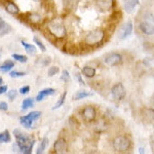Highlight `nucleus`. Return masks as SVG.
Here are the masks:
<instances>
[{
	"label": "nucleus",
	"mask_w": 154,
	"mask_h": 154,
	"mask_svg": "<svg viewBox=\"0 0 154 154\" xmlns=\"http://www.w3.org/2000/svg\"><path fill=\"white\" fill-rule=\"evenodd\" d=\"M14 135L17 139V146H18L19 150L21 151L22 153H25V154L31 153L34 144H35L34 140H32L29 136L22 133L20 130H14Z\"/></svg>",
	"instance_id": "f257e3e1"
},
{
	"label": "nucleus",
	"mask_w": 154,
	"mask_h": 154,
	"mask_svg": "<svg viewBox=\"0 0 154 154\" xmlns=\"http://www.w3.org/2000/svg\"><path fill=\"white\" fill-rule=\"evenodd\" d=\"M48 30L51 36L57 39H63L67 35V30L63 22L59 19H53L48 23Z\"/></svg>",
	"instance_id": "f03ea898"
},
{
	"label": "nucleus",
	"mask_w": 154,
	"mask_h": 154,
	"mask_svg": "<svg viewBox=\"0 0 154 154\" xmlns=\"http://www.w3.org/2000/svg\"><path fill=\"white\" fill-rule=\"evenodd\" d=\"M104 38H105V32L102 29H95L85 35L84 43L88 46H94L100 44L104 40Z\"/></svg>",
	"instance_id": "7ed1b4c3"
},
{
	"label": "nucleus",
	"mask_w": 154,
	"mask_h": 154,
	"mask_svg": "<svg viewBox=\"0 0 154 154\" xmlns=\"http://www.w3.org/2000/svg\"><path fill=\"white\" fill-rule=\"evenodd\" d=\"M131 143L130 139L125 136H119L113 141V148L116 152H125L131 148Z\"/></svg>",
	"instance_id": "20e7f679"
},
{
	"label": "nucleus",
	"mask_w": 154,
	"mask_h": 154,
	"mask_svg": "<svg viewBox=\"0 0 154 154\" xmlns=\"http://www.w3.org/2000/svg\"><path fill=\"white\" fill-rule=\"evenodd\" d=\"M133 30H134L133 22H131V21L126 22V23L120 28V30H119V32H118V38L121 39V40L128 38V37L131 35V33H133Z\"/></svg>",
	"instance_id": "39448f33"
},
{
	"label": "nucleus",
	"mask_w": 154,
	"mask_h": 154,
	"mask_svg": "<svg viewBox=\"0 0 154 154\" xmlns=\"http://www.w3.org/2000/svg\"><path fill=\"white\" fill-rule=\"evenodd\" d=\"M111 93H112L113 98L116 101H121L125 97V88L121 83H116L115 85H113L112 89H111Z\"/></svg>",
	"instance_id": "423d86ee"
},
{
	"label": "nucleus",
	"mask_w": 154,
	"mask_h": 154,
	"mask_svg": "<svg viewBox=\"0 0 154 154\" xmlns=\"http://www.w3.org/2000/svg\"><path fill=\"white\" fill-rule=\"evenodd\" d=\"M104 61H105L106 65L112 67V66L119 65V64L122 62V57H121V54H119L117 53H112V54H107Z\"/></svg>",
	"instance_id": "0eeeda50"
},
{
	"label": "nucleus",
	"mask_w": 154,
	"mask_h": 154,
	"mask_svg": "<svg viewBox=\"0 0 154 154\" xmlns=\"http://www.w3.org/2000/svg\"><path fill=\"white\" fill-rule=\"evenodd\" d=\"M82 118L88 122H91L94 121L97 117V111L93 106H88L85 108H83L82 112H81Z\"/></svg>",
	"instance_id": "6e6552de"
},
{
	"label": "nucleus",
	"mask_w": 154,
	"mask_h": 154,
	"mask_svg": "<svg viewBox=\"0 0 154 154\" xmlns=\"http://www.w3.org/2000/svg\"><path fill=\"white\" fill-rule=\"evenodd\" d=\"M1 3H2V5H3L4 8H5V11L7 12H9L11 14L16 16V14H18L20 12L19 6L17 5L12 0H1Z\"/></svg>",
	"instance_id": "1a4fd4ad"
},
{
	"label": "nucleus",
	"mask_w": 154,
	"mask_h": 154,
	"mask_svg": "<svg viewBox=\"0 0 154 154\" xmlns=\"http://www.w3.org/2000/svg\"><path fill=\"white\" fill-rule=\"evenodd\" d=\"M115 5V0H97V7L101 11H109Z\"/></svg>",
	"instance_id": "9d476101"
},
{
	"label": "nucleus",
	"mask_w": 154,
	"mask_h": 154,
	"mask_svg": "<svg viewBox=\"0 0 154 154\" xmlns=\"http://www.w3.org/2000/svg\"><path fill=\"white\" fill-rule=\"evenodd\" d=\"M54 150L56 153H66L68 150V145L65 139L60 138L54 144Z\"/></svg>",
	"instance_id": "9b49d317"
},
{
	"label": "nucleus",
	"mask_w": 154,
	"mask_h": 154,
	"mask_svg": "<svg viewBox=\"0 0 154 154\" xmlns=\"http://www.w3.org/2000/svg\"><path fill=\"white\" fill-rule=\"evenodd\" d=\"M139 29L143 32L145 35H153L154 34V26L149 22H142L139 24Z\"/></svg>",
	"instance_id": "f8f14e48"
},
{
	"label": "nucleus",
	"mask_w": 154,
	"mask_h": 154,
	"mask_svg": "<svg viewBox=\"0 0 154 154\" xmlns=\"http://www.w3.org/2000/svg\"><path fill=\"white\" fill-rule=\"evenodd\" d=\"M138 4L139 0H123V9L128 14H131V12L135 11V8Z\"/></svg>",
	"instance_id": "ddd939ff"
},
{
	"label": "nucleus",
	"mask_w": 154,
	"mask_h": 154,
	"mask_svg": "<svg viewBox=\"0 0 154 154\" xmlns=\"http://www.w3.org/2000/svg\"><path fill=\"white\" fill-rule=\"evenodd\" d=\"M11 26L8 23H6L2 18H0V36H4L6 34L11 32Z\"/></svg>",
	"instance_id": "4468645a"
},
{
	"label": "nucleus",
	"mask_w": 154,
	"mask_h": 154,
	"mask_svg": "<svg viewBox=\"0 0 154 154\" xmlns=\"http://www.w3.org/2000/svg\"><path fill=\"white\" fill-rule=\"evenodd\" d=\"M54 93H56V91H54V88H45V89H42L41 91H39L38 95H37V97H36V101L41 102L44 98H45V97H48V96H53V95H54Z\"/></svg>",
	"instance_id": "2eb2a0df"
},
{
	"label": "nucleus",
	"mask_w": 154,
	"mask_h": 154,
	"mask_svg": "<svg viewBox=\"0 0 154 154\" xmlns=\"http://www.w3.org/2000/svg\"><path fill=\"white\" fill-rule=\"evenodd\" d=\"M27 21L29 22L30 24L32 25H37L39 24L41 22V16L39 14H37V12H32V14H27Z\"/></svg>",
	"instance_id": "dca6fc26"
},
{
	"label": "nucleus",
	"mask_w": 154,
	"mask_h": 154,
	"mask_svg": "<svg viewBox=\"0 0 154 154\" xmlns=\"http://www.w3.org/2000/svg\"><path fill=\"white\" fill-rule=\"evenodd\" d=\"M81 73H82L83 76L88 77V78H91V77H94L96 75V69L91 66H85V67H83Z\"/></svg>",
	"instance_id": "f3484780"
},
{
	"label": "nucleus",
	"mask_w": 154,
	"mask_h": 154,
	"mask_svg": "<svg viewBox=\"0 0 154 154\" xmlns=\"http://www.w3.org/2000/svg\"><path fill=\"white\" fill-rule=\"evenodd\" d=\"M22 45L24 46L25 48V49H26V51L29 54H36V48L35 46L33 45V44H30V43H28V42H26V41H22Z\"/></svg>",
	"instance_id": "a211bd4d"
},
{
	"label": "nucleus",
	"mask_w": 154,
	"mask_h": 154,
	"mask_svg": "<svg viewBox=\"0 0 154 154\" xmlns=\"http://www.w3.org/2000/svg\"><path fill=\"white\" fill-rule=\"evenodd\" d=\"M14 67V63L12 61H5L1 66H0V71L1 72H8Z\"/></svg>",
	"instance_id": "6ab92c4d"
},
{
	"label": "nucleus",
	"mask_w": 154,
	"mask_h": 154,
	"mask_svg": "<svg viewBox=\"0 0 154 154\" xmlns=\"http://www.w3.org/2000/svg\"><path fill=\"white\" fill-rule=\"evenodd\" d=\"M34 106V100L31 98H28V99H25L22 103V110H27L29 108H32Z\"/></svg>",
	"instance_id": "aec40b11"
},
{
	"label": "nucleus",
	"mask_w": 154,
	"mask_h": 154,
	"mask_svg": "<svg viewBox=\"0 0 154 154\" xmlns=\"http://www.w3.org/2000/svg\"><path fill=\"white\" fill-rule=\"evenodd\" d=\"M27 117L30 121H31L32 123L34 122V121L38 120L39 118H40L41 116V112H39V111H33V112H30L28 115H26Z\"/></svg>",
	"instance_id": "412c9836"
},
{
	"label": "nucleus",
	"mask_w": 154,
	"mask_h": 154,
	"mask_svg": "<svg viewBox=\"0 0 154 154\" xmlns=\"http://www.w3.org/2000/svg\"><path fill=\"white\" fill-rule=\"evenodd\" d=\"M91 96V93H88L86 91H80L78 93H76L75 96H73V99L75 101L77 100H81V99H84V98H88V97Z\"/></svg>",
	"instance_id": "4be33fe9"
},
{
	"label": "nucleus",
	"mask_w": 154,
	"mask_h": 154,
	"mask_svg": "<svg viewBox=\"0 0 154 154\" xmlns=\"http://www.w3.org/2000/svg\"><path fill=\"white\" fill-rule=\"evenodd\" d=\"M0 142L2 143H8L11 142V135L8 131H4L0 133Z\"/></svg>",
	"instance_id": "5701e85b"
},
{
	"label": "nucleus",
	"mask_w": 154,
	"mask_h": 154,
	"mask_svg": "<svg viewBox=\"0 0 154 154\" xmlns=\"http://www.w3.org/2000/svg\"><path fill=\"white\" fill-rule=\"evenodd\" d=\"M48 138H43V140L41 141V143H40V145H39L38 149H37L36 153H37V154L43 153V152H44V150H45V148H46V146H48Z\"/></svg>",
	"instance_id": "b1692460"
},
{
	"label": "nucleus",
	"mask_w": 154,
	"mask_h": 154,
	"mask_svg": "<svg viewBox=\"0 0 154 154\" xmlns=\"http://www.w3.org/2000/svg\"><path fill=\"white\" fill-rule=\"evenodd\" d=\"M20 122L22 123V125H23L24 128H31L32 122L29 120L28 117H27L26 115H25V116H22V117L20 118Z\"/></svg>",
	"instance_id": "393cba45"
},
{
	"label": "nucleus",
	"mask_w": 154,
	"mask_h": 154,
	"mask_svg": "<svg viewBox=\"0 0 154 154\" xmlns=\"http://www.w3.org/2000/svg\"><path fill=\"white\" fill-rule=\"evenodd\" d=\"M66 96H67V91H64V94L61 96V98H60V100L58 101V103H57L56 105L53 107V110H56V109L60 108V107L63 105L64 102H65V100H66Z\"/></svg>",
	"instance_id": "a878e982"
},
{
	"label": "nucleus",
	"mask_w": 154,
	"mask_h": 154,
	"mask_svg": "<svg viewBox=\"0 0 154 154\" xmlns=\"http://www.w3.org/2000/svg\"><path fill=\"white\" fill-rule=\"evenodd\" d=\"M12 58H14L16 61L20 62V63H26L28 61V58L26 56H23V54H12Z\"/></svg>",
	"instance_id": "bb28decb"
},
{
	"label": "nucleus",
	"mask_w": 154,
	"mask_h": 154,
	"mask_svg": "<svg viewBox=\"0 0 154 154\" xmlns=\"http://www.w3.org/2000/svg\"><path fill=\"white\" fill-rule=\"evenodd\" d=\"M59 71H60L59 67H57V66L51 67V68H49V70H48V76L49 77H53V76L56 75V74H58Z\"/></svg>",
	"instance_id": "cd10ccee"
},
{
	"label": "nucleus",
	"mask_w": 154,
	"mask_h": 154,
	"mask_svg": "<svg viewBox=\"0 0 154 154\" xmlns=\"http://www.w3.org/2000/svg\"><path fill=\"white\" fill-rule=\"evenodd\" d=\"M65 1V5L66 7H68V8H74L75 7V4L77 3V0H64Z\"/></svg>",
	"instance_id": "c85d7f7f"
},
{
	"label": "nucleus",
	"mask_w": 154,
	"mask_h": 154,
	"mask_svg": "<svg viewBox=\"0 0 154 154\" xmlns=\"http://www.w3.org/2000/svg\"><path fill=\"white\" fill-rule=\"evenodd\" d=\"M33 40H34V42H35V43L37 44V46H38V48L41 49V51H46V48L44 46V44L42 43L41 40H39V39L37 38V37H34Z\"/></svg>",
	"instance_id": "c756f323"
},
{
	"label": "nucleus",
	"mask_w": 154,
	"mask_h": 154,
	"mask_svg": "<svg viewBox=\"0 0 154 154\" xmlns=\"http://www.w3.org/2000/svg\"><path fill=\"white\" fill-rule=\"evenodd\" d=\"M26 75V73L24 72H20V71H11L9 73V76L12 77V78H16V77H23Z\"/></svg>",
	"instance_id": "7c9ffc66"
},
{
	"label": "nucleus",
	"mask_w": 154,
	"mask_h": 154,
	"mask_svg": "<svg viewBox=\"0 0 154 154\" xmlns=\"http://www.w3.org/2000/svg\"><path fill=\"white\" fill-rule=\"evenodd\" d=\"M49 62H51V59L49 58H39L37 63H40L41 66H46L49 64Z\"/></svg>",
	"instance_id": "2f4dec72"
},
{
	"label": "nucleus",
	"mask_w": 154,
	"mask_h": 154,
	"mask_svg": "<svg viewBox=\"0 0 154 154\" xmlns=\"http://www.w3.org/2000/svg\"><path fill=\"white\" fill-rule=\"evenodd\" d=\"M61 79H62L63 81H65V82H67V81H69V79H70V74H69V72L67 71V70H64L63 72H62Z\"/></svg>",
	"instance_id": "473e14b6"
},
{
	"label": "nucleus",
	"mask_w": 154,
	"mask_h": 154,
	"mask_svg": "<svg viewBox=\"0 0 154 154\" xmlns=\"http://www.w3.org/2000/svg\"><path fill=\"white\" fill-rule=\"evenodd\" d=\"M17 94H18V91H16V89H11V91H9L8 93H7V96H8V99L11 101H14V99L17 98Z\"/></svg>",
	"instance_id": "72a5a7b5"
},
{
	"label": "nucleus",
	"mask_w": 154,
	"mask_h": 154,
	"mask_svg": "<svg viewBox=\"0 0 154 154\" xmlns=\"http://www.w3.org/2000/svg\"><path fill=\"white\" fill-rule=\"evenodd\" d=\"M30 91V86L26 85V86H23V88H20V94H22V95H26V94H28Z\"/></svg>",
	"instance_id": "f704fd0d"
},
{
	"label": "nucleus",
	"mask_w": 154,
	"mask_h": 154,
	"mask_svg": "<svg viewBox=\"0 0 154 154\" xmlns=\"http://www.w3.org/2000/svg\"><path fill=\"white\" fill-rule=\"evenodd\" d=\"M147 114H148L149 118L154 120V109H147Z\"/></svg>",
	"instance_id": "c9c22d12"
},
{
	"label": "nucleus",
	"mask_w": 154,
	"mask_h": 154,
	"mask_svg": "<svg viewBox=\"0 0 154 154\" xmlns=\"http://www.w3.org/2000/svg\"><path fill=\"white\" fill-rule=\"evenodd\" d=\"M0 110H2V111L7 110V104L5 102H0Z\"/></svg>",
	"instance_id": "e433bc0d"
},
{
	"label": "nucleus",
	"mask_w": 154,
	"mask_h": 154,
	"mask_svg": "<svg viewBox=\"0 0 154 154\" xmlns=\"http://www.w3.org/2000/svg\"><path fill=\"white\" fill-rule=\"evenodd\" d=\"M7 86L6 85H0V95H3L4 93H6Z\"/></svg>",
	"instance_id": "4c0bfd02"
},
{
	"label": "nucleus",
	"mask_w": 154,
	"mask_h": 154,
	"mask_svg": "<svg viewBox=\"0 0 154 154\" xmlns=\"http://www.w3.org/2000/svg\"><path fill=\"white\" fill-rule=\"evenodd\" d=\"M76 77H77V79H78L79 83H80V84H82V85H83V84H84V81L82 80V78H81L80 74H79V73H77V74H76Z\"/></svg>",
	"instance_id": "58836bf2"
},
{
	"label": "nucleus",
	"mask_w": 154,
	"mask_h": 154,
	"mask_svg": "<svg viewBox=\"0 0 154 154\" xmlns=\"http://www.w3.org/2000/svg\"><path fill=\"white\" fill-rule=\"evenodd\" d=\"M151 145H152V147L154 149V133L152 134V136H151Z\"/></svg>",
	"instance_id": "ea45409f"
},
{
	"label": "nucleus",
	"mask_w": 154,
	"mask_h": 154,
	"mask_svg": "<svg viewBox=\"0 0 154 154\" xmlns=\"http://www.w3.org/2000/svg\"><path fill=\"white\" fill-rule=\"evenodd\" d=\"M139 152H140V153H144V149L143 148H140V149H139Z\"/></svg>",
	"instance_id": "a19ab883"
},
{
	"label": "nucleus",
	"mask_w": 154,
	"mask_h": 154,
	"mask_svg": "<svg viewBox=\"0 0 154 154\" xmlns=\"http://www.w3.org/2000/svg\"><path fill=\"white\" fill-rule=\"evenodd\" d=\"M2 82H3V79H2L1 77H0V85L2 84Z\"/></svg>",
	"instance_id": "79ce46f5"
},
{
	"label": "nucleus",
	"mask_w": 154,
	"mask_h": 154,
	"mask_svg": "<svg viewBox=\"0 0 154 154\" xmlns=\"http://www.w3.org/2000/svg\"><path fill=\"white\" fill-rule=\"evenodd\" d=\"M34 1H36V2H41L42 0H34Z\"/></svg>",
	"instance_id": "37998d69"
},
{
	"label": "nucleus",
	"mask_w": 154,
	"mask_h": 154,
	"mask_svg": "<svg viewBox=\"0 0 154 154\" xmlns=\"http://www.w3.org/2000/svg\"><path fill=\"white\" fill-rule=\"evenodd\" d=\"M0 57H1V51H0Z\"/></svg>",
	"instance_id": "c03bdc74"
},
{
	"label": "nucleus",
	"mask_w": 154,
	"mask_h": 154,
	"mask_svg": "<svg viewBox=\"0 0 154 154\" xmlns=\"http://www.w3.org/2000/svg\"><path fill=\"white\" fill-rule=\"evenodd\" d=\"M153 104H154V99H153Z\"/></svg>",
	"instance_id": "a18cd8bd"
}]
</instances>
